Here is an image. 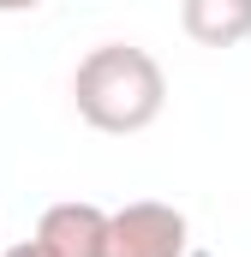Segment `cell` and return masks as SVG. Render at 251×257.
Listing matches in <instances>:
<instances>
[{"label":"cell","mask_w":251,"mask_h":257,"mask_svg":"<svg viewBox=\"0 0 251 257\" xmlns=\"http://www.w3.org/2000/svg\"><path fill=\"white\" fill-rule=\"evenodd\" d=\"M42 0H0V12H36Z\"/></svg>","instance_id":"8992f818"},{"label":"cell","mask_w":251,"mask_h":257,"mask_svg":"<svg viewBox=\"0 0 251 257\" xmlns=\"http://www.w3.org/2000/svg\"><path fill=\"white\" fill-rule=\"evenodd\" d=\"M186 239L191 227L174 203L138 197L126 209H108V233H102L96 257H186Z\"/></svg>","instance_id":"7a4b0ae2"},{"label":"cell","mask_w":251,"mask_h":257,"mask_svg":"<svg viewBox=\"0 0 251 257\" xmlns=\"http://www.w3.org/2000/svg\"><path fill=\"white\" fill-rule=\"evenodd\" d=\"M72 102H78L84 126L108 132V138H132V132L162 120V108H168V72H162V60L150 48L102 42L72 72Z\"/></svg>","instance_id":"6da1fadb"},{"label":"cell","mask_w":251,"mask_h":257,"mask_svg":"<svg viewBox=\"0 0 251 257\" xmlns=\"http://www.w3.org/2000/svg\"><path fill=\"white\" fill-rule=\"evenodd\" d=\"M102 233H108V209L102 203H48L42 221H36V245L48 257H96L102 251Z\"/></svg>","instance_id":"3957f363"},{"label":"cell","mask_w":251,"mask_h":257,"mask_svg":"<svg viewBox=\"0 0 251 257\" xmlns=\"http://www.w3.org/2000/svg\"><path fill=\"white\" fill-rule=\"evenodd\" d=\"M180 30L197 48H239L251 36V0H180Z\"/></svg>","instance_id":"277c9868"},{"label":"cell","mask_w":251,"mask_h":257,"mask_svg":"<svg viewBox=\"0 0 251 257\" xmlns=\"http://www.w3.org/2000/svg\"><path fill=\"white\" fill-rule=\"evenodd\" d=\"M0 257H48V251H42L36 239H18V245H6V251H0Z\"/></svg>","instance_id":"5b68a950"}]
</instances>
